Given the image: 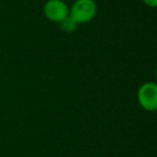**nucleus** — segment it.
Here are the masks:
<instances>
[{
  "label": "nucleus",
  "instance_id": "obj_1",
  "mask_svg": "<svg viewBox=\"0 0 157 157\" xmlns=\"http://www.w3.org/2000/svg\"><path fill=\"white\" fill-rule=\"evenodd\" d=\"M97 6L94 0H76L69 12V15L74 18L78 24H84L95 17Z\"/></svg>",
  "mask_w": 157,
  "mask_h": 157
},
{
  "label": "nucleus",
  "instance_id": "obj_2",
  "mask_svg": "<svg viewBox=\"0 0 157 157\" xmlns=\"http://www.w3.org/2000/svg\"><path fill=\"white\" fill-rule=\"evenodd\" d=\"M138 101L146 111L157 109V86L153 82L143 84L138 90Z\"/></svg>",
  "mask_w": 157,
  "mask_h": 157
},
{
  "label": "nucleus",
  "instance_id": "obj_3",
  "mask_svg": "<svg viewBox=\"0 0 157 157\" xmlns=\"http://www.w3.org/2000/svg\"><path fill=\"white\" fill-rule=\"evenodd\" d=\"M45 16L54 23H60L69 15V9L63 0H48L44 6Z\"/></svg>",
  "mask_w": 157,
  "mask_h": 157
},
{
  "label": "nucleus",
  "instance_id": "obj_4",
  "mask_svg": "<svg viewBox=\"0 0 157 157\" xmlns=\"http://www.w3.org/2000/svg\"><path fill=\"white\" fill-rule=\"evenodd\" d=\"M76 26H78V23H76L75 21H74V18L71 17L70 15H68L65 20L59 23L60 29L66 31V33H73L76 29Z\"/></svg>",
  "mask_w": 157,
  "mask_h": 157
},
{
  "label": "nucleus",
  "instance_id": "obj_5",
  "mask_svg": "<svg viewBox=\"0 0 157 157\" xmlns=\"http://www.w3.org/2000/svg\"><path fill=\"white\" fill-rule=\"evenodd\" d=\"M144 3L151 8H155L157 6V0H143Z\"/></svg>",
  "mask_w": 157,
  "mask_h": 157
}]
</instances>
